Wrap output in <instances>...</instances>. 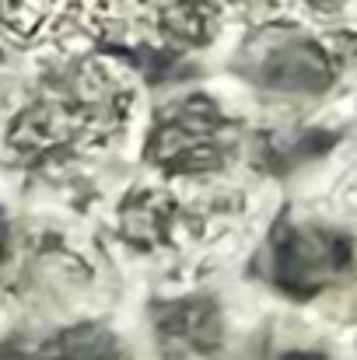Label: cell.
Returning <instances> with one entry per match:
<instances>
[{"label": "cell", "mask_w": 357, "mask_h": 360, "mask_svg": "<svg viewBox=\"0 0 357 360\" xmlns=\"http://www.w3.org/2000/svg\"><path fill=\"white\" fill-rule=\"evenodd\" d=\"M133 88L106 60H74L49 74L7 129L25 165H49L109 143L130 120Z\"/></svg>", "instance_id": "obj_1"}, {"label": "cell", "mask_w": 357, "mask_h": 360, "mask_svg": "<svg viewBox=\"0 0 357 360\" xmlns=\"http://www.w3.org/2000/svg\"><path fill=\"white\" fill-rule=\"evenodd\" d=\"M238 150L232 116L203 91L168 105L147 133V161L172 179H200L221 172Z\"/></svg>", "instance_id": "obj_2"}, {"label": "cell", "mask_w": 357, "mask_h": 360, "mask_svg": "<svg viewBox=\"0 0 357 360\" xmlns=\"http://www.w3.org/2000/svg\"><path fill=\"white\" fill-rule=\"evenodd\" d=\"M354 241L351 235L326 228V224H301V221H277L266 248H263V273L291 301H312L333 287H340L354 273Z\"/></svg>", "instance_id": "obj_3"}, {"label": "cell", "mask_w": 357, "mask_h": 360, "mask_svg": "<svg viewBox=\"0 0 357 360\" xmlns=\"http://www.w3.org/2000/svg\"><path fill=\"white\" fill-rule=\"evenodd\" d=\"M235 70L266 91L319 95L337 81V56L294 25H266L238 46Z\"/></svg>", "instance_id": "obj_4"}, {"label": "cell", "mask_w": 357, "mask_h": 360, "mask_svg": "<svg viewBox=\"0 0 357 360\" xmlns=\"http://www.w3.org/2000/svg\"><path fill=\"white\" fill-rule=\"evenodd\" d=\"M151 326L165 360H211L225 347V319L207 294L151 304Z\"/></svg>", "instance_id": "obj_5"}, {"label": "cell", "mask_w": 357, "mask_h": 360, "mask_svg": "<svg viewBox=\"0 0 357 360\" xmlns=\"http://www.w3.org/2000/svg\"><path fill=\"white\" fill-rule=\"evenodd\" d=\"M7 360H126V347L113 329L99 322L67 326L46 340L4 347Z\"/></svg>", "instance_id": "obj_6"}, {"label": "cell", "mask_w": 357, "mask_h": 360, "mask_svg": "<svg viewBox=\"0 0 357 360\" xmlns=\"http://www.w3.org/2000/svg\"><path fill=\"white\" fill-rule=\"evenodd\" d=\"M175 228V200L158 189H137L119 207V235L140 252L165 245Z\"/></svg>", "instance_id": "obj_7"}, {"label": "cell", "mask_w": 357, "mask_h": 360, "mask_svg": "<svg viewBox=\"0 0 357 360\" xmlns=\"http://www.w3.org/2000/svg\"><path fill=\"white\" fill-rule=\"evenodd\" d=\"M270 360H333V357L322 354V350H284V354H277Z\"/></svg>", "instance_id": "obj_8"}, {"label": "cell", "mask_w": 357, "mask_h": 360, "mask_svg": "<svg viewBox=\"0 0 357 360\" xmlns=\"http://www.w3.org/2000/svg\"><path fill=\"white\" fill-rule=\"evenodd\" d=\"M7 238H11V228H7V221H4V214H0V259H4V252H7Z\"/></svg>", "instance_id": "obj_9"}, {"label": "cell", "mask_w": 357, "mask_h": 360, "mask_svg": "<svg viewBox=\"0 0 357 360\" xmlns=\"http://www.w3.org/2000/svg\"><path fill=\"white\" fill-rule=\"evenodd\" d=\"M312 4H315L319 11H330V7H333V4H340V0H312Z\"/></svg>", "instance_id": "obj_10"}]
</instances>
